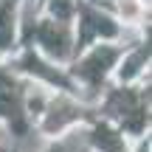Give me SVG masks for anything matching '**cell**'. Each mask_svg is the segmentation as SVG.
Returning <instances> with one entry per match:
<instances>
[{
	"mask_svg": "<svg viewBox=\"0 0 152 152\" xmlns=\"http://www.w3.org/2000/svg\"><path fill=\"white\" fill-rule=\"evenodd\" d=\"M11 6H14V0H6L0 6V48L11 42Z\"/></svg>",
	"mask_w": 152,
	"mask_h": 152,
	"instance_id": "obj_1",
	"label": "cell"
}]
</instances>
